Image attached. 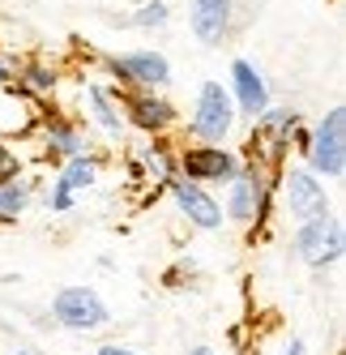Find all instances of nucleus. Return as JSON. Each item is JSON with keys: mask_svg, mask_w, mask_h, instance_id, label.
Masks as SVG:
<instances>
[{"mask_svg": "<svg viewBox=\"0 0 346 355\" xmlns=\"http://www.w3.org/2000/svg\"><path fill=\"white\" fill-rule=\"evenodd\" d=\"M52 317L64 329H78V334H94V329L111 325V309L94 287H60L52 295Z\"/></svg>", "mask_w": 346, "mask_h": 355, "instance_id": "obj_1", "label": "nucleus"}, {"mask_svg": "<svg viewBox=\"0 0 346 355\" xmlns=\"http://www.w3.org/2000/svg\"><path fill=\"white\" fill-rule=\"evenodd\" d=\"M308 163L320 171V175H329V180H338V175L346 171V112L334 107L325 120L316 124V133L308 137Z\"/></svg>", "mask_w": 346, "mask_h": 355, "instance_id": "obj_2", "label": "nucleus"}, {"mask_svg": "<svg viewBox=\"0 0 346 355\" xmlns=\"http://www.w3.org/2000/svg\"><path fill=\"white\" fill-rule=\"evenodd\" d=\"M295 248H300V257H304L308 266L320 270V266L342 261L346 240H342V227L334 223V214L325 210V214H312V218L300 223V232H295Z\"/></svg>", "mask_w": 346, "mask_h": 355, "instance_id": "obj_3", "label": "nucleus"}, {"mask_svg": "<svg viewBox=\"0 0 346 355\" xmlns=\"http://www.w3.org/2000/svg\"><path fill=\"white\" fill-rule=\"evenodd\" d=\"M231 124H235V103H231V94L222 90V82H206L201 94H197V112H192V137H201L210 146H218L222 137L231 133Z\"/></svg>", "mask_w": 346, "mask_h": 355, "instance_id": "obj_4", "label": "nucleus"}, {"mask_svg": "<svg viewBox=\"0 0 346 355\" xmlns=\"http://www.w3.org/2000/svg\"><path fill=\"white\" fill-rule=\"evenodd\" d=\"M111 78H120V86L133 90H158L171 82V64L158 52H129V56H111L107 60Z\"/></svg>", "mask_w": 346, "mask_h": 355, "instance_id": "obj_5", "label": "nucleus"}, {"mask_svg": "<svg viewBox=\"0 0 346 355\" xmlns=\"http://www.w3.org/2000/svg\"><path fill=\"white\" fill-rule=\"evenodd\" d=\"M180 171L192 184H222V180H235L239 175V159L231 150H218V146H197V150H184L180 155Z\"/></svg>", "mask_w": 346, "mask_h": 355, "instance_id": "obj_6", "label": "nucleus"}, {"mask_svg": "<svg viewBox=\"0 0 346 355\" xmlns=\"http://www.w3.org/2000/svg\"><path fill=\"white\" fill-rule=\"evenodd\" d=\"M167 184H171V193H176L180 210L188 214L192 227H201V232H218V227H222V206L201 184H192V180H167Z\"/></svg>", "mask_w": 346, "mask_h": 355, "instance_id": "obj_7", "label": "nucleus"}, {"mask_svg": "<svg viewBox=\"0 0 346 355\" xmlns=\"http://www.w3.org/2000/svg\"><path fill=\"white\" fill-rule=\"evenodd\" d=\"M231 86H235V103H239L244 116L257 120L261 112H269V90H265L261 73H257L248 60H235V64H231Z\"/></svg>", "mask_w": 346, "mask_h": 355, "instance_id": "obj_8", "label": "nucleus"}, {"mask_svg": "<svg viewBox=\"0 0 346 355\" xmlns=\"http://www.w3.org/2000/svg\"><path fill=\"white\" fill-rule=\"evenodd\" d=\"M120 107H125V112H129V120L137 124V129H145V133H158V129H167V124L176 120L171 103H163V98L145 94V90H137V94H125V98H120Z\"/></svg>", "mask_w": 346, "mask_h": 355, "instance_id": "obj_9", "label": "nucleus"}, {"mask_svg": "<svg viewBox=\"0 0 346 355\" xmlns=\"http://www.w3.org/2000/svg\"><path fill=\"white\" fill-rule=\"evenodd\" d=\"M286 201H291V214L295 218H312V214H325L329 210V201H325V189H320L308 171H291V180H286Z\"/></svg>", "mask_w": 346, "mask_h": 355, "instance_id": "obj_10", "label": "nucleus"}, {"mask_svg": "<svg viewBox=\"0 0 346 355\" xmlns=\"http://www.w3.org/2000/svg\"><path fill=\"white\" fill-rule=\"evenodd\" d=\"M231 26V0H192V35L201 43H222Z\"/></svg>", "mask_w": 346, "mask_h": 355, "instance_id": "obj_11", "label": "nucleus"}, {"mask_svg": "<svg viewBox=\"0 0 346 355\" xmlns=\"http://www.w3.org/2000/svg\"><path fill=\"white\" fill-rule=\"evenodd\" d=\"M261 193H265V184L257 180V175H235L231 180V197H227V218H235V223H253L257 218V206H261Z\"/></svg>", "mask_w": 346, "mask_h": 355, "instance_id": "obj_12", "label": "nucleus"}, {"mask_svg": "<svg viewBox=\"0 0 346 355\" xmlns=\"http://www.w3.org/2000/svg\"><path fill=\"white\" fill-rule=\"evenodd\" d=\"M86 98L94 103V116H98V124H103L107 133H120V129H125V116H120V107L111 103V94H107L103 86H90Z\"/></svg>", "mask_w": 346, "mask_h": 355, "instance_id": "obj_13", "label": "nucleus"}, {"mask_svg": "<svg viewBox=\"0 0 346 355\" xmlns=\"http://www.w3.org/2000/svg\"><path fill=\"white\" fill-rule=\"evenodd\" d=\"M56 184L69 189V193H78V189L94 184V163H90L86 155H73V159L64 163V171H60V180H56Z\"/></svg>", "mask_w": 346, "mask_h": 355, "instance_id": "obj_14", "label": "nucleus"}, {"mask_svg": "<svg viewBox=\"0 0 346 355\" xmlns=\"http://www.w3.org/2000/svg\"><path fill=\"white\" fill-rule=\"evenodd\" d=\"M47 146H52V150H60V155H82V137L78 133H73L69 129V124H60V120H52V124H47Z\"/></svg>", "mask_w": 346, "mask_h": 355, "instance_id": "obj_15", "label": "nucleus"}, {"mask_svg": "<svg viewBox=\"0 0 346 355\" xmlns=\"http://www.w3.org/2000/svg\"><path fill=\"white\" fill-rule=\"evenodd\" d=\"M21 210H26V189H21L17 180L0 184V223H17Z\"/></svg>", "mask_w": 346, "mask_h": 355, "instance_id": "obj_16", "label": "nucleus"}, {"mask_svg": "<svg viewBox=\"0 0 346 355\" xmlns=\"http://www.w3.org/2000/svg\"><path fill=\"white\" fill-rule=\"evenodd\" d=\"M21 86H30V90H52V86H56V73L43 69V64H30L26 73H21Z\"/></svg>", "mask_w": 346, "mask_h": 355, "instance_id": "obj_17", "label": "nucleus"}, {"mask_svg": "<svg viewBox=\"0 0 346 355\" xmlns=\"http://www.w3.org/2000/svg\"><path fill=\"white\" fill-rule=\"evenodd\" d=\"M17 171H21V159L13 155L9 146H0V184H13V180H17Z\"/></svg>", "mask_w": 346, "mask_h": 355, "instance_id": "obj_18", "label": "nucleus"}, {"mask_svg": "<svg viewBox=\"0 0 346 355\" xmlns=\"http://www.w3.org/2000/svg\"><path fill=\"white\" fill-rule=\"evenodd\" d=\"M137 26H167V5L163 0H154V5H145L137 13Z\"/></svg>", "mask_w": 346, "mask_h": 355, "instance_id": "obj_19", "label": "nucleus"}, {"mask_svg": "<svg viewBox=\"0 0 346 355\" xmlns=\"http://www.w3.org/2000/svg\"><path fill=\"white\" fill-rule=\"evenodd\" d=\"M47 206H52V210H60V214H64V210H73V193L56 184L52 193H47Z\"/></svg>", "mask_w": 346, "mask_h": 355, "instance_id": "obj_20", "label": "nucleus"}, {"mask_svg": "<svg viewBox=\"0 0 346 355\" xmlns=\"http://www.w3.org/2000/svg\"><path fill=\"white\" fill-rule=\"evenodd\" d=\"M94 355H137L133 347H120V343H107V347H98Z\"/></svg>", "mask_w": 346, "mask_h": 355, "instance_id": "obj_21", "label": "nucleus"}, {"mask_svg": "<svg viewBox=\"0 0 346 355\" xmlns=\"http://www.w3.org/2000/svg\"><path fill=\"white\" fill-rule=\"evenodd\" d=\"M17 78H13V69H9V60H0V86H13Z\"/></svg>", "mask_w": 346, "mask_h": 355, "instance_id": "obj_22", "label": "nucleus"}, {"mask_svg": "<svg viewBox=\"0 0 346 355\" xmlns=\"http://www.w3.org/2000/svg\"><path fill=\"white\" fill-rule=\"evenodd\" d=\"M286 355H308V347H304V338H291V347H286Z\"/></svg>", "mask_w": 346, "mask_h": 355, "instance_id": "obj_23", "label": "nucleus"}, {"mask_svg": "<svg viewBox=\"0 0 346 355\" xmlns=\"http://www.w3.org/2000/svg\"><path fill=\"white\" fill-rule=\"evenodd\" d=\"M192 355H214V351L210 347H192Z\"/></svg>", "mask_w": 346, "mask_h": 355, "instance_id": "obj_24", "label": "nucleus"}, {"mask_svg": "<svg viewBox=\"0 0 346 355\" xmlns=\"http://www.w3.org/2000/svg\"><path fill=\"white\" fill-rule=\"evenodd\" d=\"M17 355H35V351H30V347H21V351H17Z\"/></svg>", "mask_w": 346, "mask_h": 355, "instance_id": "obj_25", "label": "nucleus"}]
</instances>
